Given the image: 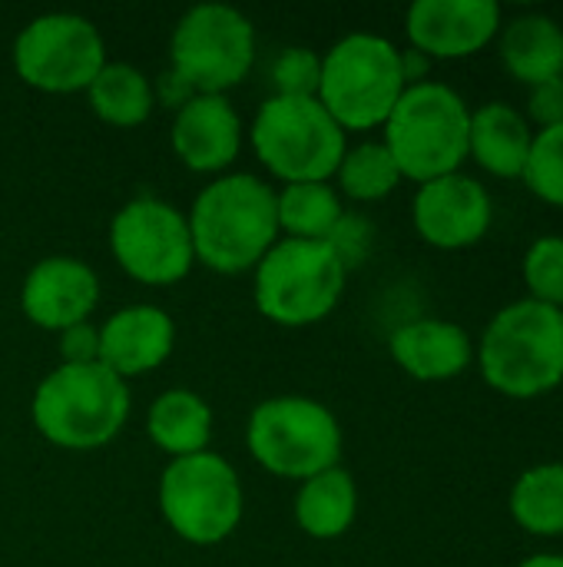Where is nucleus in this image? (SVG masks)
<instances>
[{"label": "nucleus", "instance_id": "cd10ccee", "mask_svg": "<svg viewBox=\"0 0 563 567\" xmlns=\"http://www.w3.org/2000/svg\"><path fill=\"white\" fill-rule=\"evenodd\" d=\"M528 299L563 309V236H538L521 262Z\"/></svg>", "mask_w": 563, "mask_h": 567}, {"label": "nucleus", "instance_id": "393cba45", "mask_svg": "<svg viewBox=\"0 0 563 567\" xmlns=\"http://www.w3.org/2000/svg\"><path fill=\"white\" fill-rule=\"evenodd\" d=\"M93 113L110 126H139L153 113V86L129 63H110L86 86Z\"/></svg>", "mask_w": 563, "mask_h": 567}, {"label": "nucleus", "instance_id": "bb28decb", "mask_svg": "<svg viewBox=\"0 0 563 567\" xmlns=\"http://www.w3.org/2000/svg\"><path fill=\"white\" fill-rule=\"evenodd\" d=\"M521 179L541 203L563 209V126L534 130L531 156Z\"/></svg>", "mask_w": 563, "mask_h": 567}, {"label": "nucleus", "instance_id": "2eb2a0df", "mask_svg": "<svg viewBox=\"0 0 563 567\" xmlns=\"http://www.w3.org/2000/svg\"><path fill=\"white\" fill-rule=\"evenodd\" d=\"M96 302H100L96 272L73 256H50L37 262L20 289L23 316L46 332H63L70 326L90 322Z\"/></svg>", "mask_w": 563, "mask_h": 567}, {"label": "nucleus", "instance_id": "1a4fd4ad", "mask_svg": "<svg viewBox=\"0 0 563 567\" xmlns=\"http://www.w3.org/2000/svg\"><path fill=\"white\" fill-rule=\"evenodd\" d=\"M173 80L196 96H226L256 60L252 23L226 3H199L173 30Z\"/></svg>", "mask_w": 563, "mask_h": 567}, {"label": "nucleus", "instance_id": "f03ea898", "mask_svg": "<svg viewBox=\"0 0 563 567\" xmlns=\"http://www.w3.org/2000/svg\"><path fill=\"white\" fill-rule=\"evenodd\" d=\"M484 382L508 399H541L563 385V309L518 299L494 312L478 342Z\"/></svg>", "mask_w": 563, "mask_h": 567}, {"label": "nucleus", "instance_id": "f8f14e48", "mask_svg": "<svg viewBox=\"0 0 563 567\" xmlns=\"http://www.w3.org/2000/svg\"><path fill=\"white\" fill-rule=\"evenodd\" d=\"M110 246L123 272L143 286H173L196 262L186 216L153 196H139L116 213Z\"/></svg>", "mask_w": 563, "mask_h": 567}, {"label": "nucleus", "instance_id": "b1692460", "mask_svg": "<svg viewBox=\"0 0 563 567\" xmlns=\"http://www.w3.org/2000/svg\"><path fill=\"white\" fill-rule=\"evenodd\" d=\"M279 233L302 243H325L345 216L338 193L329 183H289L275 193Z\"/></svg>", "mask_w": 563, "mask_h": 567}, {"label": "nucleus", "instance_id": "dca6fc26", "mask_svg": "<svg viewBox=\"0 0 563 567\" xmlns=\"http://www.w3.org/2000/svg\"><path fill=\"white\" fill-rule=\"evenodd\" d=\"M176 342L173 319L156 306H126L100 329V365L113 375L136 379L159 369Z\"/></svg>", "mask_w": 563, "mask_h": 567}, {"label": "nucleus", "instance_id": "a878e982", "mask_svg": "<svg viewBox=\"0 0 563 567\" xmlns=\"http://www.w3.org/2000/svg\"><path fill=\"white\" fill-rule=\"evenodd\" d=\"M335 176H338L342 193L358 203L385 199L402 183L398 163L392 159L385 143H358V146L345 150Z\"/></svg>", "mask_w": 563, "mask_h": 567}, {"label": "nucleus", "instance_id": "20e7f679", "mask_svg": "<svg viewBox=\"0 0 563 567\" xmlns=\"http://www.w3.org/2000/svg\"><path fill=\"white\" fill-rule=\"evenodd\" d=\"M37 432L66 452H90L119 435L129 415V389L106 365H60L33 395Z\"/></svg>", "mask_w": 563, "mask_h": 567}, {"label": "nucleus", "instance_id": "c756f323", "mask_svg": "<svg viewBox=\"0 0 563 567\" xmlns=\"http://www.w3.org/2000/svg\"><path fill=\"white\" fill-rule=\"evenodd\" d=\"M372 239H375L372 223L362 219V216H348V213H345V216L338 219V226L332 229V236L325 239V246L335 252V259H338L342 269L348 272V269H355V266H362V262L368 259Z\"/></svg>", "mask_w": 563, "mask_h": 567}, {"label": "nucleus", "instance_id": "412c9836", "mask_svg": "<svg viewBox=\"0 0 563 567\" xmlns=\"http://www.w3.org/2000/svg\"><path fill=\"white\" fill-rule=\"evenodd\" d=\"M146 432L159 452H166L173 462L189 458L209 449L212 439V412L209 405L186 389H169L163 392L149 415H146Z\"/></svg>", "mask_w": 563, "mask_h": 567}, {"label": "nucleus", "instance_id": "2f4dec72", "mask_svg": "<svg viewBox=\"0 0 563 567\" xmlns=\"http://www.w3.org/2000/svg\"><path fill=\"white\" fill-rule=\"evenodd\" d=\"M60 355L63 365H93L100 362V329L90 322L70 326L60 332Z\"/></svg>", "mask_w": 563, "mask_h": 567}, {"label": "nucleus", "instance_id": "9b49d317", "mask_svg": "<svg viewBox=\"0 0 563 567\" xmlns=\"http://www.w3.org/2000/svg\"><path fill=\"white\" fill-rule=\"evenodd\" d=\"M17 76L40 93L86 90L106 66L100 30L80 13H43L13 43Z\"/></svg>", "mask_w": 563, "mask_h": 567}, {"label": "nucleus", "instance_id": "6e6552de", "mask_svg": "<svg viewBox=\"0 0 563 567\" xmlns=\"http://www.w3.org/2000/svg\"><path fill=\"white\" fill-rule=\"evenodd\" d=\"M252 458L279 478H315L338 465L342 429L335 415L305 395H279L262 402L249 419Z\"/></svg>", "mask_w": 563, "mask_h": 567}, {"label": "nucleus", "instance_id": "aec40b11", "mask_svg": "<svg viewBox=\"0 0 563 567\" xmlns=\"http://www.w3.org/2000/svg\"><path fill=\"white\" fill-rule=\"evenodd\" d=\"M501 60L504 70L528 90L563 76V27L548 13L514 17L501 23Z\"/></svg>", "mask_w": 563, "mask_h": 567}, {"label": "nucleus", "instance_id": "9d476101", "mask_svg": "<svg viewBox=\"0 0 563 567\" xmlns=\"http://www.w3.org/2000/svg\"><path fill=\"white\" fill-rule=\"evenodd\" d=\"M159 508L183 542L199 548L219 545L242 522V482L216 452L176 458L163 472Z\"/></svg>", "mask_w": 563, "mask_h": 567}, {"label": "nucleus", "instance_id": "5701e85b", "mask_svg": "<svg viewBox=\"0 0 563 567\" xmlns=\"http://www.w3.org/2000/svg\"><path fill=\"white\" fill-rule=\"evenodd\" d=\"M508 512L514 525L534 538H561L563 535V462H544L511 485Z\"/></svg>", "mask_w": 563, "mask_h": 567}, {"label": "nucleus", "instance_id": "39448f33", "mask_svg": "<svg viewBox=\"0 0 563 567\" xmlns=\"http://www.w3.org/2000/svg\"><path fill=\"white\" fill-rule=\"evenodd\" d=\"M405 90L402 50L378 33H352L322 56L319 103L345 133L385 126Z\"/></svg>", "mask_w": 563, "mask_h": 567}, {"label": "nucleus", "instance_id": "7c9ffc66", "mask_svg": "<svg viewBox=\"0 0 563 567\" xmlns=\"http://www.w3.org/2000/svg\"><path fill=\"white\" fill-rule=\"evenodd\" d=\"M528 123H538V130L563 126V76L531 86V93H528Z\"/></svg>", "mask_w": 563, "mask_h": 567}, {"label": "nucleus", "instance_id": "ddd939ff", "mask_svg": "<svg viewBox=\"0 0 563 567\" xmlns=\"http://www.w3.org/2000/svg\"><path fill=\"white\" fill-rule=\"evenodd\" d=\"M411 219L428 246L455 252L471 249L488 236L494 223V203L481 179L451 173L418 186Z\"/></svg>", "mask_w": 563, "mask_h": 567}, {"label": "nucleus", "instance_id": "0eeeda50", "mask_svg": "<svg viewBox=\"0 0 563 567\" xmlns=\"http://www.w3.org/2000/svg\"><path fill=\"white\" fill-rule=\"evenodd\" d=\"M345 276L325 243L279 239L256 266V306L275 326H315L338 306Z\"/></svg>", "mask_w": 563, "mask_h": 567}, {"label": "nucleus", "instance_id": "c85d7f7f", "mask_svg": "<svg viewBox=\"0 0 563 567\" xmlns=\"http://www.w3.org/2000/svg\"><path fill=\"white\" fill-rule=\"evenodd\" d=\"M272 83L275 96H295V100H319L322 83V56L309 47H289L272 63Z\"/></svg>", "mask_w": 563, "mask_h": 567}, {"label": "nucleus", "instance_id": "4468645a", "mask_svg": "<svg viewBox=\"0 0 563 567\" xmlns=\"http://www.w3.org/2000/svg\"><path fill=\"white\" fill-rule=\"evenodd\" d=\"M411 50L428 60H465L501 33L494 0H418L405 17Z\"/></svg>", "mask_w": 563, "mask_h": 567}, {"label": "nucleus", "instance_id": "7ed1b4c3", "mask_svg": "<svg viewBox=\"0 0 563 567\" xmlns=\"http://www.w3.org/2000/svg\"><path fill=\"white\" fill-rule=\"evenodd\" d=\"M468 103L445 83L425 80L402 93L385 120V146L398 163L402 179L431 183L438 176L461 173L468 159Z\"/></svg>", "mask_w": 563, "mask_h": 567}, {"label": "nucleus", "instance_id": "4be33fe9", "mask_svg": "<svg viewBox=\"0 0 563 567\" xmlns=\"http://www.w3.org/2000/svg\"><path fill=\"white\" fill-rule=\"evenodd\" d=\"M358 515V488L345 468H329L309 482H302L295 498V522L309 538L335 542L342 538Z\"/></svg>", "mask_w": 563, "mask_h": 567}, {"label": "nucleus", "instance_id": "f3484780", "mask_svg": "<svg viewBox=\"0 0 563 567\" xmlns=\"http://www.w3.org/2000/svg\"><path fill=\"white\" fill-rule=\"evenodd\" d=\"M242 146V120L226 96H189L173 123V150L196 173L226 169Z\"/></svg>", "mask_w": 563, "mask_h": 567}, {"label": "nucleus", "instance_id": "423d86ee", "mask_svg": "<svg viewBox=\"0 0 563 567\" xmlns=\"http://www.w3.org/2000/svg\"><path fill=\"white\" fill-rule=\"evenodd\" d=\"M256 156L289 183H329L345 156V130L319 100L272 96L252 123Z\"/></svg>", "mask_w": 563, "mask_h": 567}, {"label": "nucleus", "instance_id": "473e14b6", "mask_svg": "<svg viewBox=\"0 0 563 567\" xmlns=\"http://www.w3.org/2000/svg\"><path fill=\"white\" fill-rule=\"evenodd\" d=\"M518 567H563V555H531Z\"/></svg>", "mask_w": 563, "mask_h": 567}, {"label": "nucleus", "instance_id": "6ab92c4d", "mask_svg": "<svg viewBox=\"0 0 563 567\" xmlns=\"http://www.w3.org/2000/svg\"><path fill=\"white\" fill-rule=\"evenodd\" d=\"M534 130L528 116L504 103H484L471 110V130H468V156L498 179H521L528 156H531Z\"/></svg>", "mask_w": 563, "mask_h": 567}, {"label": "nucleus", "instance_id": "a211bd4d", "mask_svg": "<svg viewBox=\"0 0 563 567\" xmlns=\"http://www.w3.org/2000/svg\"><path fill=\"white\" fill-rule=\"evenodd\" d=\"M392 359L418 382H451L475 362L471 336L448 319H415L395 329Z\"/></svg>", "mask_w": 563, "mask_h": 567}, {"label": "nucleus", "instance_id": "f257e3e1", "mask_svg": "<svg viewBox=\"0 0 563 567\" xmlns=\"http://www.w3.org/2000/svg\"><path fill=\"white\" fill-rule=\"evenodd\" d=\"M189 236L196 259L222 276L256 269L279 243L275 193L249 173L222 176L206 186L189 213Z\"/></svg>", "mask_w": 563, "mask_h": 567}]
</instances>
